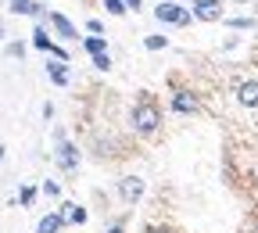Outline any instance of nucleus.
I'll list each match as a JSON object with an SVG mask.
<instances>
[{"label": "nucleus", "mask_w": 258, "mask_h": 233, "mask_svg": "<svg viewBox=\"0 0 258 233\" xmlns=\"http://www.w3.org/2000/svg\"><path fill=\"white\" fill-rule=\"evenodd\" d=\"M161 122H165V111H161L158 97L151 90H140L133 108H129V126H133V133L140 140H151V137L161 133Z\"/></svg>", "instance_id": "1"}, {"label": "nucleus", "mask_w": 258, "mask_h": 233, "mask_svg": "<svg viewBox=\"0 0 258 233\" xmlns=\"http://www.w3.org/2000/svg\"><path fill=\"white\" fill-rule=\"evenodd\" d=\"M154 18L161 22V25H190L194 22V11L190 8H183V4H176V0H158V8H154Z\"/></svg>", "instance_id": "2"}, {"label": "nucleus", "mask_w": 258, "mask_h": 233, "mask_svg": "<svg viewBox=\"0 0 258 233\" xmlns=\"http://www.w3.org/2000/svg\"><path fill=\"white\" fill-rule=\"evenodd\" d=\"M54 140H57L54 158H57V165H61V172H76V169H79V147L64 137V129H54Z\"/></svg>", "instance_id": "3"}, {"label": "nucleus", "mask_w": 258, "mask_h": 233, "mask_svg": "<svg viewBox=\"0 0 258 233\" xmlns=\"http://www.w3.org/2000/svg\"><path fill=\"white\" fill-rule=\"evenodd\" d=\"M190 11L198 22H222V0H194Z\"/></svg>", "instance_id": "4"}, {"label": "nucleus", "mask_w": 258, "mask_h": 233, "mask_svg": "<svg viewBox=\"0 0 258 233\" xmlns=\"http://www.w3.org/2000/svg\"><path fill=\"white\" fill-rule=\"evenodd\" d=\"M118 194H122L125 205H137L140 197H144V180H140V176H125V180H118Z\"/></svg>", "instance_id": "5"}, {"label": "nucleus", "mask_w": 258, "mask_h": 233, "mask_svg": "<svg viewBox=\"0 0 258 233\" xmlns=\"http://www.w3.org/2000/svg\"><path fill=\"white\" fill-rule=\"evenodd\" d=\"M172 111H179V115H198V97H194L190 90H176V93H172Z\"/></svg>", "instance_id": "6"}, {"label": "nucleus", "mask_w": 258, "mask_h": 233, "mask_svg": "<svg viewBox=\"0 0 258 233\" xmlns=\"http://www.w3.org/2000/svg\"><path fill=\"white\" fill-rule=\"evenodd\" d=\"M237 101H240L244 108H258V79L237 83Z\"/></svg>", "instance_id": "7"}, {"label": "nucleus", "mask_w": 258, "mask_h": 233, "mask_svg": "<svg viewBox=\"0 0 258 233\" xmlns=\"http://www.w3.org/2000/svg\"><path fill=\"white\" fill-rule=\"evenodd\" d=\"M47 22H50V29L57 32L61 40H76V36H79V32H76V25H72L69 18H64V15H57V11H50V15H47Z\"/></svg>", "instance_id": "8"}, {"label": "nucleus", "mask_w": 258, "mask_h": 233, "mask_svg": "<svg viewBox=\"0 0 258 233\" xmlns=\"http://www.w3.org/2000/svg\"><path fill=\"white\" fill-rule=\"evenodd\" d=\"M8 8H11V15H25V18H36V22L43 18V8L36 4V0H11Z\"/></svg>", "instance_id": "9"}, {"label": "nucleus", "mask_w": 258, "mask_h": 233, "mask_svg": "<svg viewBox=\"0 0 258 233\" xmlns=\"http://www.w3.org/2000/svg\"><path fill=\"white\" fill-rule=\"evenodd\" d=\"M61 226H64V215L61 212H50V215H43L36 222V233H61Z\"/></svg>", "instance_id": "10"}, {"label": "nucleus", "mask_w": 258, "mask_h": 233, "mask_svg": "<svg viewBox=\"0 0 258 233\" xmlns=\"http://www.w3.org/2000/svg\"><path fill=\"white\" fill-rule=\"evenodd\" d=\"M47 76H50L54 86H69V61H54V65H47Z\"/></svg>", "instance_id": "11"}, {"label": "nucleus", "mask_w": 258, "mask_h": 233, "mask_svg": "<svg viewBox=\"0 0 258 233\" xmlns=\"http://www.w3.org/2000/svg\"><path fill=\"white\" fill-rule=\"evenodd\" d=\"M32 47H36V50H43V54L54 47V40H50V32H47V25H43V22H40L36 29H32Z\"/></svg>", "instance_id": "12"}, {"label": "nucleus", "mask_w": 258, "mask_h": 233, "mask_svg": "<svg viewBox=\"0 0 258 233\" xmlns=\"http://www.w3.org/2000/svg\"><path fill=\"white\" fill-rule=\"evenodd\" d=\"M61 208H64V212H61L64 222H72V226H83V222H86V208H79V205H72V201L61 205Z\"/></svg>", "instance_id": "13"}, {"label": "nucleus", "mask_w": 258, "mask_h": 233, "mask_svg": "<svg viewBox=\"0 0 258 233\" xmlns=\"http://www.w3.org/2000/svg\"><path fill=\"white\" fill-rule=\"evenodd\" d=\"M83 47H86L93 57H97V54H108V47H104V36H86V40H83Z\"/></svg>", "instance_id": "14"}, {"label": "nucleus", "mask_w": 258, "mask_h": 233, "mask_svg": "<svg viewBox=\"0 0 258 233\" xmlns=\"http://www.w3.org/2000/svg\"><path fill=\"white\" fill-rule=\"evenodd\" d=\"M144 47H147V50H165V47H169V36H147Z\"/></svg>", "instance_id": "15"}, {"label": "nucleus", "mask_w": 258, "mask_h": 233, "mask_svg": "<svg viewBox=\"0 0 258 233\" xmlns=\"http://www.w3.org/2000/svg\"><path fill=\"white\" fill-rule=\"evenodd\" d=\"M4 54H8V57H22V54H25V43H22V40H11V43H4Z\"/></svg>", "instance_id": "16"}, {"label": "nucleus", "mask_w": 258, "mask_h": 233, "mask_svg": "<svg viewBox=\"0 0 258 233\" xmlns=\"http://www.w3.org/2000/svg\"><path fill=\"white\" fill-rule=\"evenodd\" d=\"M104 8H108V15H125V0H104Z\"/></svg>", "instance_id": "17"}, {"label": "nucleus", "mask_w": 258, "mask_h": 233, "mask_svg": "<svg viewBox=\"0 0 258 233\" xmlns=\"http://www.w3.org/2000/svg\"><path fill=\"white\" fill-rule=\"evenodd\" d=\"M18 201H22V208H29L32 201H36V190H32V187H22V194H18Z\"/></svg>", "instance_id": "18"}, {"label": "nucleus", "mask_w": 258, "mask_h": 233, "mask_svg": "<svg viewBox=\"0 0 258 233\" xmlns=\"http://www.w3.org/2000/svg\"><path fill=\"white\" fill-rule=\"evenodd\" d=\"M93 69H97V72H108V69H111V57H108V54H97V57H93Z\"/></svg>", "instance_id": "19"}, {"label": "nucleus", "mask_w": 258, "mask_h": 233, "mask_svg": "<svg viewBox=\"0 0 258 233\" xmlns=\"http://www.w3.org/2000/svg\"><path fill=\"white\" fill-rule=\"evenodd\" d=\"M43 194H47V197H57V194H61V187H57L54 180H43Z\"/></svg>", "instance_id": "20"}, {"label": "nucleus", "mask_w": 258, "mask_h": 233, "mask_svg": "<svg viewBox=\"0 0 258 233\" xmlns=\"http://www.w3.org/2000/svg\"><path fill=\"white\" fill-rule=\"evenodd\" d=\"M86 32H93V36H101V32H104V22H97V18H90V22H86Z\"/></svg>", "instance_id": "21"}, {"label": "nucleus", "mask_w": 258, "mask_h": 233, "mask_svg": "<svg viewBox=\"0 0 258 233\" xmlns=\"http://www.w3.org/2000/svg\"><path fill=\"white\" fill-rule=\"evenodd\" d=\"M254 22L251 18H230V29H251Z\"/></svg>", "instance_id": "22"}, {"label": "nucleus", "mask_w": 258, "mask_h": 233, "mask_svg": "<svg viewBox=\"0 0 258 233\" xmlns=\"http://www.w3.org/2000/svg\"><path fill=\"white\" fill-rule=\"evenodd\" d=\"M108 233H125V222H122V219H118V222H115V226H111V229H108Z\"/></svg>", "instance_id": "23"}, {"label": "nucleus", "mask_w": 258, "mask_h": 233, "mask_svg": "<svg viewBox=\"0 0 258 233\" xmlns=\"http://www.w3.org/2000/svg\"><path fill=\"white\" fill-rule=\"evenodd\" d=\"M125 8H133V11H140V0H125Z\"/></svg>", "instance_id": "24"}, {"label": "nucleus", "mask_w": 258, "mask_h": 233, "mask_svg": "<svg viewBox=\"0 0 258 233\" xmlns=\"http://www.w3.org/2000/svg\"><path fill=\"white\" fill-rule=\"evenodd\" d=\"M144 233H165V229H158V226H147V229H144Z\"/></svg>", "instance_id": "25"}, {"label": "nucleus", "mask_w": 258, "mask_h": 233, "mask_svg": "<svg viewBox=\"0 0 258 233\" xmlns=\"http://www.w3.org/2000/svg\"><path fill=\"white\" fill-rule=\"evenodd\" d=\"M0 40H4V22H0Z\"/></svg>", "instance_id": "26"}, {"label": "nucleus", "mask_w": 258, "mask_h": 233, "mask_svg": "<svg viewBox=\"0 0 258 233\" xmlns=\"http://www.w3.org/2000/svg\"><path fill=\"white\" fill-rule=\"evenodd\" d=\"M4 154H8V151H4V147H0V161H4Z\"/></svg>", "instance_id": "27"}]
</instances>
